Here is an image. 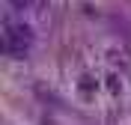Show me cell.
Masks as SVG:
<instances>
[{
	"mask_svg": "<svg viewBox=\"0 0 131 125\" xmlns=\"http://www.w3.org/2000/svg\"><path fill=\"white\" fill-rule=\"evenodd\" d=\"M33 48V27L9 15L3 21V51L9 57H27Z\"/></svg>",
	"mask_w": 131,
	"mask_h": 125,
	"instance_id": "obj_1",
	"label": "cell"
}]
</instances>
